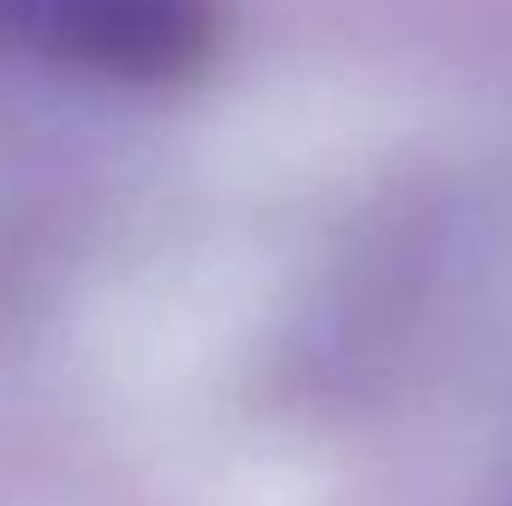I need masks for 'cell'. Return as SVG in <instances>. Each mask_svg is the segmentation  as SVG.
Segmentation results:
<instances>
[{
	"label": "cell",
	"instance_id": "6da1fadb",
	"mask_svg": "<svg viewBox=\"0 0 512 506\" xmlns=\"http://www.w3.org/2000/svg\"><path fill=\"white\" fill-rule=\"evenodd\" d=\"M227 42L221 0H0V72L78 90H179Z\"/></svg>",
	"mask_w": 512,
	"mask_h": 506
}]
</instances>
